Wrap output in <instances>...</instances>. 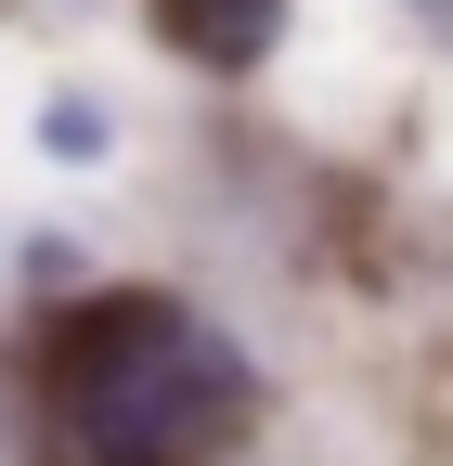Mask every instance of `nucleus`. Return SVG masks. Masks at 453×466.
Listing matches in <instances>:
<instances>
[{"label":"nucleus","mask_w":453,"mask_h":466,"mask_svg":"<svg viewBox=\"0 0 453 466\" xmlns=\"http://www.w3.org/2000/svg\"><path fill=\"white\" fill-rule=\"evenodd\" d=\"M52 401H65L78 466H207L259 415V376L234 337H207L182 299H78L52 324Z\"/></svg>","instance_id":"nucleus-1"},{"label":"nucleus","mask_w":453,"mask_h":466,"mask_svg":"<svg viewBox=\"0 0 453 466\" xmlns=\"http://www.w3.org/2000/svg\"><path fill=\"white\" fill-rule=\"evenodd\" d=\"M143 14H156V39L182 52V66L247 78L259 52H272V26H286V0H143Z\"/></svg>","instance_id":"nucleus-2"},{"label":"nucleus","mask_w":453,"mask_h":466,"mask_svg":"<svg viewBox=\"0 0 453 466\" xmlns=\"http://www.w3.org/2000/svg\"><path fill=\"white\" fill-rule=\"evenodd\" d=\"M39 143L65 156V168H91V156H104V104H91V91H78V104H52V116H39Z\"/></svg>","instance_id":"nucleus-3"},{"label":"nucleus","mask_w":453,"mask_h":466,"mask_svg":"<svg viewBox=\"0 0 453 466\" xmlns=\"http://www.w3.org/2000/svg\"><path fill=\"white\" fill-rule=\"evenodd\" d=\"M428 14H440V26H453V0H428Z\"/></svg>","instance_id":"nucleus-4"}]
</instances>
